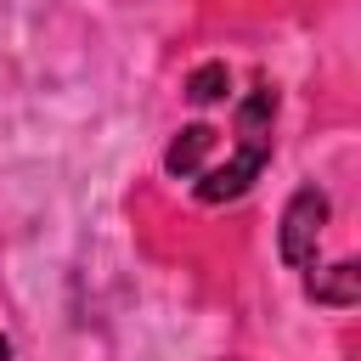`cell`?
<instances>
[{
    "mask_svg": "<svg viewBox=\"0 0 361 361\" xmlns=\"http://www.w3.org/2000/svg\"><path fill=\"white\" fill-rule=\"evenodd\" d=\"M271 113H276V102H271V90L259 85V90L243 102V113H237V152L197 180V197H209V203L237 197V192L259 175V164L271 158Z\"/></svg>",
    "mask_w": 361,
    "mask_h": 361,
    "instance_id": "obj_1",
    "label": "cell"
},
{
    "mask_svg": "<svg viewBox=\"0 0 361 361\" xmlns=\"http://www.w3.org/2000/svg\"><path fill=\"white\" fill-rule=\"evenodd\" d=\"M322 226H327V192L305 186L293 192V203L282 209V259L305 276L316 265V248H322Z\"/></svg>",
    "mask_w": 361,
    "mask_h": 361,
    "instance_id": "obj_2",
    "label": "cell"
},
{
    "mask_svg": "<svg viewBox=\"0 0 361 361\" xmlns=\"http://www.w3.org/2000/svg\"><path fill=\"white\" fill-rule=\"evenodd\" d=\"M305 288H310V299H322V305H355V259L310 265V271H305Z\"/></svg>",
    "mask_w": 361,
    "mask_h": 361,
    "instance_id": "obj_3",
    "label": "cell"
},
{
    "mask_svg": "<svg viewBox=\"0 0 361 361\" xmlns=\"http://www.w3.org/2000/svg\"><path fill=\"white\" fill-rule=\"evenodd\" d=\"M209 141H214V130H209V124H192V130H180V141L169 147L164 164H169L175 175H197V158L209 152Z\"/></svg>",
    "mask_w": 361,
    "mask_h": 361,
    "instance_id": "obj_4",
    "label": "cell"
},
{
    "mask_svg": "<svg viewBox=\"0 0 361 361\" xmlns=\"http://www.w3.org/2000/svg\"><path fill=\"white\" fill-rule=\"evenodd\" d=\"M220 85H226V68H220V62L197 68V73H192V102H214V96H220Z\"/></svg>",
    "mask_w": 361,
    "mask_h": 361,
    "instance_id": "obj_5",
    "label": "cell"
},
{
    "mask_svg": "<svg viewBox=\"0 0 361 361\" xmlns=\"http://www.w3.org/2000/svg\"><path fill=\"white\" fill-rule=\"evenodd\" d=\"M0 361H11V344H6V338H0Z\"/></svg>",
    "mask_w": 361,
    "mask_h": 361,
    "instance_id": "obj_6",
    "label": "cell"
}]
</instances>
